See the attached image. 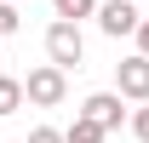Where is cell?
<instances>
[{
    "mask_svg": "<svg viewBox=\"0 0 149 143\" xmlns=\"http://www.w3.org/2000/svg\"><path fill=\"white\" fill-rule=\"evenodd\" d=\"M46 57H52V69H80V57H86V35H80V23H52L46 29Z\"/></svg>",
    "mask_w": 149,
    "mask_h": 143,
    "instance_id": "6da1fadb",
    "label": "cell"
},
{
    "mask_svg": "<svg viewBox=\"0 0 149 143\" xmlns=\"http://www.w3.org/2000/svg\"><path fill=\"white\" fill-rule=\"evenodd\" d=\"M23 97L35 109H57L63 97H69V80H63V69H52V63H40V69L23 74Z\"/></svg>",
    "mask_w": 149,
    "mask_h": 143,
    "instance_id": "7a4b0ae2",
    "label": "cell"
},
{
    "mask_svg": "<svg viewBox=\"0 0 149 143\" xmlns=\"http://www.w3.org/2000/svg\"><path fill=\"white\" fill-rule=\"evenodd\" d=\"M115 97H126V103H149V57H120L115 63Z\"/></svg>",
    "mask_w": 149,
    "mask_h": 143,
    "instance_id": "3957f363",
    "label": "cell"
},
{
    "mask_svg": "<svg viewBox=\"0 0 149 143\" xmlns=\"http://www.w3.org/2000/svg\"><path fill=\"white\" fill-rule=\"evenodd\" d=\"M138 23H143V17H138V0H103V6H97V29H103L109 40L132 35Z\"/></svg>",
    "mask_w": 149,
    "mask_h": 143,
    "instance_id": "277c9868",
    "label": "cell"
},
{
    "mask_svg": "<svg viewBox=\"0 0 149 143\" xmlns=\"http://www.w3.org/2000/svg\"><path fill=\"white\" fill-rule=\"evenodd\" d=\"M80 115H86L92 126H103V132H120V126H126V97H115V92H92Z\"/></svg>",
    "mask_w": 149,
    "mask_h": 143,
    "instance_id": "5b68a950",
    "label": "cell"
},
{
    "mask_svg": "<svg viewBox=\"0 0 149 143\" xmlns=\"http://www.w3.org/2000/svg\"><path fill=\"white\" fill-rule=\"evenodd\" d=\"M103 137H109V132H103V126H92L86 115H74V120L63 126V143H103Z\"/></svg>",
    "mask_w": 149,
    "mask_h": 143,
    "instance_id": "8992f818",
    "label": "cell"
},
{
    "mask_svg": "<svg viewBox=\"0 0 149 143\" xmlns=\"http://www.w3.org/2000/svg\"><path fill=\"white\" fill-rule=\"evenodd\" d=\"M52 12H57V23H80L97 12V0H52Z\"/></svg>",
    "mask_w": 149,
    "mask_h": 143,
    "instance_id": "52a82bcc",
    "label": "cell"
},
{
    "mask_svg": "<svg viewBox=\"0 0 149 143\" xmlns=\"http://www.w3.org/2000/svg\"><path fill=\"white\" fill-rule=\"evenodd\" d=\"M12 109H23V80H12V74H0V120H6Z\"/></svg>",
    "mask_w": 149,
    "mask_h": 143,
    "instance_id": "ba28073f",
    "label": "cell"
},
{
    "mask_svg": "<svg viewBox=\"0 0 149 143\" xmlns=\"http://www.w3.org/2000/svg\"><path fill=\"white\" fill-rule=\"evenodd\" d=\"M126 120H132V137H138V143H149V103H143V109H132Z\"/></svg>",
    "mask_w": 149,
    "mask_h": 143,
    "instance_id": "9c48e42d",
    "label": "cell"
},
{
    "mask_svg": "<svg viewBox=\"0 0 149 143\" xmlns=\"http://www.w3.org/2000/svg\"><path fill=\"white\" fill-rule=\"evenodd\" d=\"M17 23H23V17H17V6H6V0H0V40L17 35Z\"/></svg>",
    "mask_w": 149,
    "mask_h": 143,
    "instance_id": "30bf717a",
    "label": "cell"
},
{
    "mask_svg": "<svg viewBox=\"0 0 149 143\" xmlns=\"http://www.w3.org/2000/svg\"><path fill=\"white\" fill-rule=\"evenodd\" d=\"M29 143H63V132H57V126H35V132H29Z\"/></svg>",
    "mask_w": 149,
    "mask_h": 143,
    "instance_id": "8fae6325",
    "label": "cell"
},
{
    "mask_svg": "<svg viewBox=\"0 0 149 143\" xmlns=\"http://www.w3.org/2000/svg\"><path fill=\"white\" fill-rule=\"evenodd\" d=\"M132 35H138V57H149V17L138 23V29H132Z\"/></svg>",
    "mask_w": 149,
    "mask_h": 143,
    "instance_id": "7c38bea8",
    "label": "cell"
},
{
    "mask_svg": "<svg viewBox=\"0 0 149 143\" xmlns=\"http://www.w3.org/2000/svg\"><path fill=\"white\" fill-rule=\"evenodd\" d=\"M6 6H17V0H6Z\"/></svg>",
    "mask_w": 149,
    "mask_h": 143,
    "instance_id": "4fadbf2b",
    "label": "cell"
}]
</instances>
